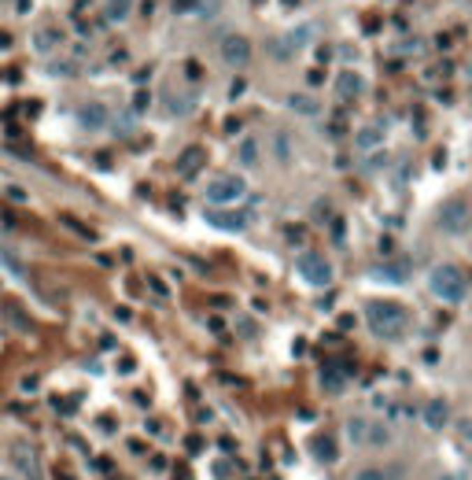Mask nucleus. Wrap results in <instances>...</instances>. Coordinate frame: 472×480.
I'll use <instances>...</instances> for the list:
<instances>
[{"label": "nucleus", "instance_id": "nucleus-1", "mask_svg": "<svg viewBox=\"0 0 472 480\" xmlns=\"http://www.w3.org/2000/svg\"><path fill=\"white\" fill-rule=\"evenodd\" d=\"M365 321L380 340H399L406 333V310L391 300H369L365 303Z\"/></svg>", "mask_w": 472, "mask_h": 480}, {"label": "nucleus", "instance_id": "nucleus-2", "mask_svg": "<svg viewBox=\"0 0 472 480\" xmlns=\"http://www.w3.org/2000/svg\"><path fill=\"white\" fill-rule=\"evenodd\" d=\"M428 284H432V292H436V300H443V303H462V300H465V292H469L465 274H462L457 266H450V263L432 266Z\"/></svg>", "mask_w": 472, "mask_h": 480}, {"label": "nucleus", "instance_id": "nucleus-3", "mask_svg": "<svg viewBox=\"0 0 472 480\" xmlns=\"http://www.w3.org/2000/svg\"><path fill=\"white\" fill-rule=\"evenodd\" d=\"M314 41H318V26H314V22H299V26H288L284 37L270 41V52H273L277 59H292V56H299L303 48H310Z\"/></svg>", "mask_w": 472, "mask_h": 480}, {"label": "nucleus", "instance_id": "nucleus-4", "mask_svg": "<svg viewBox=\"0 0 472 480\" xmlns=\"http://www.w3.org/2000/svg\"><path fill=\"white\" fill-rule=\"evenodd\" d=\"M436 226H439V233H447V237H462V233H469V226H472V207L465 200L439 203Z\"/></svg>", "mask_w": 472, "mask_h": 480}, {"label": "nucleus", "instance_id": "nucleus-5", "mask_svg": "<svg viewBox=\"0 0 472 480\" xmlns=\"http://www.w3.org/2000/svg\"><path fill=\"white\" fill-rule=\"evenodd\" d=\"M244 196H247V181L240 174H218L211 185H207V203H214V207H233Z\"/></svg>", "mask_w": 472, "mask_h": 480}, {"label": "nucleus", "instance_id": "nucleus-6", "mask_svg": "<svg viewBox=\"0 0 472 480\" xmlns=\"http://www.w3.org/2000/svg\"><path fill=\"white\" fill-rule=\"evenodd\" d=\"M159 108L170 119H185V115L196 111V93L192 89H181V85H166L163 96H159Z\"/></svg>", "mask_w": 472, "mask_h": 480}, {"label": "nucleus", "instance_id": "nucleus-7", "mask_svg": "<svg viewBox=\"0 0 472 480\" xmlns=\"http://www.w3.org/2000/svg\"><path fill=\"white\" fill-rule=\"evenodd\" d=\"M221 63L233 71H244L247 63H251V41L240 34H226L221 37Z\"/></svg>", "mask_w": 472, "mask_h": 480}, {"label": "nucleus", "instance_id": "nucleus-8", "mask_svg": "<svg viewBox=\"0 0 472 480\" xmlns=\"http://www.w3.org/2000/svg\"><path fill=\"white\" fill-rule=\"evenodd\" d=\"M299 277H303L307 284H318V289H325V284L332 281V263H329L325 255L307 252L303 259H299Z\"/></svg>", "mask_w": 472, "mask_h": 480}, {"label": "nucleus", "instance_id": "nucleus-9", "mask_svg": "<svg viewBox=\"0 0 472 480\" xmlns=\"http://www.w3.org/2000/svg\"><path fill=\"white\" fill-rule=\"evenodd\" d=\"M11 465H15V473L22 480H45L41 458H37V451L30 444H15V447H11Z\"/></svg>", "mask_w": 472, "mask_h": 480}, {"label": "nucleus", "instance_id": "nucleus-10", "mask_svg": "<svg viewBox=\"0 0 472 480\" xmlns=\"http://www.w3.org/2000/svg\"><path fill=\"white\" fill-rule=\"evenodd\" d=\"M207 222L218 226V229H229V233H244L247 226H251V214L247 211H233V207H214V211H207Z\"/></svg>", "mask_w": 472, "mask_h": 480}, {"label": "nucleus", "instance_id": "nucleus-11", "mask_svg": "<svg viewBox=\"0 0 472 480\" xmlns=\"http://www.w3.org/2000/svg\"><path fill=\"white\" fill-rule=\"evenodd\" d=\"M388 137V122H369L358 129V137H354V145H358V152H376L380 145H384Z\"/></svg>", "mask_w": 472, "mask_h": 480}, {"label": "nucleus", "instance_id": "nucleus-12", "mask_svg": "<svg viewBox=\"0 0 472 480\" xmlns=\"http://www.w3.org/2000/svg\"><path fill=\"white\" fill-rule=\"evenodd\" d=\"M369 277H373V281L399 284V281H406V277H410V266H406L402 259H388V263H380V266H373V270H369Z\"/></svg>", "mask_w": 472, "mask_h": 480}, {"label": "nucleus", "instance_id": "nucleus-13", "mask_svg": "<svg viewBox=\"0 0 472 480\" xmlns=\"http://www.w3.org/2000/svg\"><path fill=\"white\" fill-rule=\"evenodd\" d=\"M336 93H339V100H358V96L365 93V78H362L358 71H339Z\"/></svg>", "mask_w": 472, "mask_h": 480}, {"label": "nucleus", "instance_id": "nucleus-14", "mask_svg": "<svg viewBox=\"0 0 472 480\" xmlns=\"http://www.w3.org/2000/svg\"><path fill=\"white\" fill-rule=\"evenodd\" d=\"M421 418H425L428 429H436V432L447 429V425H450V403H447V399H432V403L425 407Z\"/></svg>", "mask_w": 472, "mask_h": 480}, {"label": "nucleus", "instance_id": "nucleus-15", "mask_svg": "<svg viewBox=\"0 0 472 480\" xmlns=\"http://www.w3.org/2000/svg\"><path fill=\"white\" fill-rule=\"evenodd\" d=\"M78 122L85 129H103V126H111V111L103 108V103H85V108L78 111Z\"/></svg>", "mask_w": 472, "mask_h": 480}, {"label": "nucleus", "instance_id": "nucleus-16", "mask_svg": "<svg viewBox=\"0 0 472 480\" xmlns=\"http://www.w3.org/2000/svg\"><path fill=\"white\" fill-rule=\"evenodd\" d=\"M288 108H292L295 115H307V119H318V115L325 111L321 100L314 96V93H292V96H288Z\"/></svg>", "mask_w": 472, "mask_h": 480}, {"label": "nucleus", "instance_id": "nucleus-17", "mask_svg": "<svg viewBox=\"0 0 472 480\" xmlns=\"http://www.w3.org/2000/svg\"><path fill=\"white\" fill-rule=\"evenodd\" d=\"M207 163V148H200V145H192V148H185L181 152V159H177V170L185 174V177H192L200 166Z\"/></svg>", "mask_w": 472, "mask_h": 480}, {"label": "nucleus", "instance_id": "nucleus-18", "mask_svg": "<svg viewBox=\"0 0 472 480\" xmlns=\"http://www.w3.org/2000/svg\"><path fill=\"white\" fill-rule=\"evenodd\" d=\"M391 439H395V432H391V425H384V421L369 418V425H365V444H369V447H388Z\"/></svg>", "mask_w": 472, "mask_h": 480}, {"label": "nucleus", "instance_id": "nucleus-19", "mask_svg": "<svg viewBox=\"0 0 472 480\" xmlns=\"http://www.w3.org/2000/svg\"><path fill=\"white\" fill-rule=\"evenodd\" d=\"M129 11H133V0H103L100 19H103V22H126Z\"/></svg>", "mask_w": 472, "mask_h": 480}, {"label": "nucleus", "instance_id": "nucleus-20", "mask_svg": "<svg viewBox=\"0 0 472 480\" xmlns=\"http://www.w3.org/2000/svg\"><path fill=\"white\" fill-rule=\"evenodd\" d=\"M402 465H365V470L354 473V480H399Z\"/></svg>", "mask_w": 472, "mask_h": 480}, {"label": "nucleus", "instance_id": "nucleus-21", "mask_svg": "<svg viewBox=\"0 0 472 480\" xmlns=\"http://www.w3.org/2000/svg\"><path fill=\"white\" fill-rule=\"evenodd\" d=\"M310 455L318 458V462H336V455H339V451H336V439H332V436H314V439H310Z\"/></svg>", "mask_w": 472, "mask_h": 480}, {"label": "nucleus", "instance_id": "nucleus-22", "mask_svg": "<svg viewBox=\"0 0 472 480\" xmlns=\"http://www.w3.org/2000/svg\"><path fill=\"white\" fill-rule=\"evenodd\" d=\"M365 425H369V418H362V414H354V418L347 421V436H351V444H365Z\"/></svg>", "mask_w": 472, "mask_h": 480}, {"label": "nucleus", "instance_id": "nucleus-23", "mask_svg": "<svg viewBox=\"0 0 472 480\" xmlns=\"http://www.w3.org/2000/svg\"><path fill=\"white\" fill-rule=\"evenodd\" d=\"M273 145H277L281 159H292V137H288V133H281V129H277V133H273Z\"/></svg>", "mask_w": 472, "mask_h": 480}, {"label": "nucleus", "instance_id": "nucleus-24", "mask_svg": "<svg viewBox=\"0 0 472 480\" xmlns=\"http://www.w3.org/2000/svg\"><path fill=\"white\" fill-rule=\"evenodd\" d=\"M34 45H37V48H56V45H59V34H52V30H37V34H34Z\"/></svg>", "mask_w": 472, "mask_h": 480}, {"label": "nucleus", "instance_id": "nucleus-25", "mask_svg": "<svg viewBox=\"0 0 472 480\" xmlns=\"http://www.w3.org/2000/svg\"><path fill=\"white\" fill-rule=\"evenodd\" d=\"M457 439H462V444H472V414H462V418H457Z\"/></svg>", "mask_w": 472, "mask_h": 480}, {"label": "nucleus", "instance_id": "nucleus-26", "mask_svg": "<svg viewBox=\"0 0 472 480\" xmlns=\"http://www.w3.org/2000/svg\"><path fill=\"white\" fill-rule=\"evenodd\" d=\"M240 159L244 163H255L258 159V145H255V140H244V145H240Z\"/></svg>", "mask_w": 472, "mask_h": 480}, {"label": "nucleus", "instance_id": "nucleus-27", "mask_svg": "<svg viewBox=\"0 0 472 480\" xmlns=\"http://www.w3.org/2000/svg\"><path fill=\"white\" fill-rule=\"evenodd\" d=\"M325 388H344V373H339V370H325Z\"/></svg>", "mask_w": 472, "mask_h": 480}, {"label": "nucleus", "instance_id": "nucleus-28", "mask_svg": "<svg viewBox=\"0 0 472 480\" xmlns=\"http://www.w3.org/2000/svg\"><path fill=\"white\" fill-rule=\"evenodd\" d=\"M284 233H288V240L292 244H303V226H288Z\"/></svg>", "mask_w": 472, "mask_h": 480}, {"label": "nucleus", "instance_id": "nucleus-29", "mask_svg": "<svg viewBox=\"0 0 472 480\" xmlns=\"http://www.w3.org/2000/svg\"><path fill=\"white\" fill-rule=\"evenodd\" d=\"M174 8L177 11H196V8H200V0H174Z\"/></svg>", "mask_w": 472, "mask_h": 480}, {"label": "nucleus", "instance_id": "nucleus-30", "mask_svg": "<svg viewBox=\"0 0 472 480\" xmlns=\"http://www.w3.org/2000/svg\"><path fill=\"white\" fill-rule=\"evenodd\" d=\"M56 480H71L67 473H63V470H56Z\"/></svg>", "mask_w": 472, "mask_h": 480}, {"label": "nucleus", "instance_id": "nucleus-31", "mask_svg": "<svg viewBox=\"0 0 472 480\" xmlns=\"http://www.w3.org/2000/svg\"><path fill=\"white\" fill-rule=\"evenodd\" d=\"M443 480H465V477H443Z\"/></svg>", "mask_w": 472, "mask_h": 480}, {"label": "nucleus", "instance_id": "nucleus-32", "mask_svg": "<svg viewBox=\"0 0 472 480\" xmlns=\"http://www.w3.org/2000/svg\"><path fill=\"white\" fill-rule=\"evenodd\" d=\"M0 480H11V477H0Z\"/></svg>", "mask_w": 472, "mask_h": 480}]
</instances>
